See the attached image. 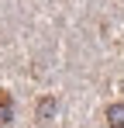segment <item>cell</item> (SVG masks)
<instances>
[{
	"label": "cell",
	"instance_id": "cell-1",
	"mask_svg": "<svg viewBox=\"0 0 124 128\" xmlns=\"http://www.w3.org/2000/svg\"><path fill=\"white\" fill-rule=\"evenodd\" d=\"M103 118H107V128H124V104H107Z\"/></svg>",
	"mask_w": 124,
	"mask_h": 128
},
{
	"label": "cell",
	"instance_id": "cell-2",
	"mask_svg": "<svg viewBox=\"0 0 124 128\" xmlns=\"http://www.w3.org/2000/svg\"><path fill=\"white\" fill-rule=\"evenodd\" d=\"M10 118H14V100H10L7 90H0V128L10 125Z\"/></svg>",
	"mask_w": 124,
	"mask_h": 128
},
{
	"label": "cell",
	"instance_id": "cell-3",
	"mask_svg": "<svg viewBox=\"0 0 124 128\" xmlns=\"http://www.w3.org/2000/svg\"><path fill=\"white\" fill-rule=\"evenodd\" d=\"M55 97H41L38 100V107H35V114H38V121H48V118H52V114H55Z\"/></svg>",
	"mask_w": 124,
	"mask_h": 128
}]
</instances>
